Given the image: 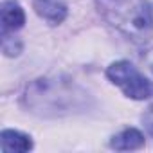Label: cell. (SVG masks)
<instances>
[{"label": "cell", "mask_w": 153, "mask_h": 153, "mask_svg": "<svg viewBox=\"0 0 153 153\" xmlns=\"http://www.w3.org/2000/svg\"><path fill=\"white\" fill-rule=\"evenodd\" d=\"M106 76L131 99H148L149 96H153V85L130 61L112 63L106 70Z\"/></svg>", "instance_id": "cell-1"}, {"label": "cell", "mask_w": 153, "mask_h": 153, "mask_svg": "<svg viewBox=\"0 0 153 153\" xmlns=\"http://www.w3.org/2000/svg\"><path fill=\"white\" fill-rule=\"evenodd\" d=\"M24 22H25V15L18 2L7 0L2 4V34L18 31L24 25Z\"/></svg>", "instance_id": "cell-2"}, {"label": "cell", "mask_w": 153, "mask_h": 153, "mask_svg": "<svg viewBox=\"0 0 153 153\" xmlns=\"http://www.w3.org/2000/svg\"><path fill=\"white\" fill-rule=\"evenodd\" d=\"M0 148L4 153H22L33 148V142L27 135L16 130H4L0 135Z\"/></svg>", "instance_id": "cell-3"}, {"label": "cell", "mask_w": 153, "mask_h": 153, "mask_svg": "<svg viewBox=\"0 0 153 153\" xmlns=\"http://www.w3.org/2000/svg\"><path fill=\"white\" fill-rule=\"evenodd\" d=\"M34 11L51 24H61L67 16V7L58 0H34Z\"/></svg>", "instance_id": "cell-4"}, {"label": "cell", "mask_w": 153, "mask_h": 153, "mask_svg": "<svg viewBox=\"0 0 153 153\" xmlns=\"http://www.w3.org/2000/svg\"><path fill=\"white\" fill-rule=\"evenodd\" d=\"M144 144V137L139 130L135 128H128L124 131H121L119 135H115L110 142V146L114 149H119V151H128V149H137Z\"/></svg>", "instance_id": "cell-5"}, {"label": "cell", "mask_w": 153, "mask_h": 153, "mask_svg": "<svg viewBox=\"0 0 153 153\" xmlns=\"http://www.w3.org/2000/svg\"><path fill=\"white\" fill-rule=\"evenodd\" d=\"M142 123H144L148 133L153 135V106H149V108L144 112V115H142Z\"/></svg>", "instance_id": "cell-6"}]
</instances>
